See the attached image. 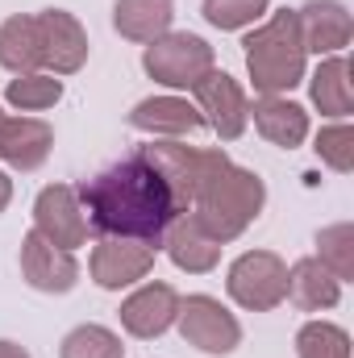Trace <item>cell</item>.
<instances>
[{
	"label": "cell",
	"mask_w": 354,
	"mask_h": 358,
	"mask_svg": "<svg viewBox=\"0 0 354 358\" xmlns=\"http://www.w3.org/2000/svg\"><path fill=\"white\" fill-rule=\"evenodd\" d=\"M76 196L92 229L138 246H159L167 229L187 213V196L179 192L176 176L150 150H138L104 167L100 176L84 179Z\"/></svg>",
	"instance_id": "cell-1"
},
{
	"label": "cell",
	"mask_w": 354,
	"mask_h": 358,
	"mask_svg": "<svg viewBox=\"0 0 354 358\" xmlns=\"http://www.w3.org/2000/svg\"><path fill=\"white\" fill-rule=\"evenodd\" d=\"M0 121H4V117H0Z\"/></svg>",
	"instance_id": "cell-30"
},
{
	"label": "cell",
	"mask_w": 354,
	"mask_h": 358,
	"mask_svg": "<svg viewBox=\"0 0 354 358\" xmlns=\"http://www.w3.org/2000/svg\"><path fill=\"white\" fill-rule=\"evenodd\" d=\"M50 142H55V134L46 121H34V117L0 121V159L21 167V171L42 167V159L50 155Z\"/></svg>",
	"instance_id": "cell-13"
},
{
	"label": "cell",
	"mask_w": 354,
	"mask_h": 358,
	"mask_svg": "<svg viewBox=\"0 0 354 358\" xmlns=\"http://www.w3.org/2000/svg\"><path fill=\"white\" fill-rule=\"evenodd\" d=\"M0 67L17 76H34L42 67V29L38 17H13L0 25Z\"/></svg>",
	"instance_id": "cell-16"
},
{
	"label": "cell",
	"mask_w": 354,
	"mask_h": 358,
	"mask_svg": "<svg viewBox=\"0 0 354 358\" xmlns=\"http://www.w3.org/2000/svg\"><path fill=\"white\" fill-rule=\"evenodd\" d=\"M167 234H171V238H167V250H171V259H176L183 271H208L217 263V255H221V242L208 238L192 217L176 221Z\"/></svg>",
	"instance_id": "cell-20"
},
{
	"label": "cell",
	"mask_w": 354,
	"mask_h": 358,
	"mask_svg": "<svg viewBox=\"0 0 354 358\" xmlns=\"http://www.w3.org/2000/svg\"><path fill=\"white\" fill-rule=\"evenodd\" d=\"M129 125L146 129V134H196L204 129V113L192 108L187 100H176V96H155V100H142L134 113H129Z\"/></svg>",
	"instance_id": "cell-15"
},
{
	"label": "cell",
	"mask_w": 354,
	"mask_h": 358,
	"mask_svg": "<svg viewBox=\"0 0 354 358\" xmlns=\"http://www.w3.org/2000/svg\"><path fill=\"white\" fill-rule=\"evenodd\" d=\"M179 313V296L167 283H146L142 292H134L121 304V325L134 338H159Z\"/></svg>",
	"instance_id": "cell-12"
},
{
	"label": "cell",
	"mask_w": 354,
	"mask_h": 358,
	"mask_svg": "<svg viewBox=\"0 0 354 358\" xmlns=\"http://www.w3.org/2000/svg\"><path fill=\"white\" fill-rule=\"evenodd\" d=\"M267 13V0H204V17L217 29H242Z\"/></svg>",
	"instance_id": "cell-25"
},
{
	"label": "cell",
	"mask_w": 354,
	"mask_h": 358,
	"mask_svg": "<svg viewBox=\"0 0 354 358\" xmlns=\"http://www.w3.org/2000/svg\"><path fill=\"white\" fill-rule=\"evenodd\" d=\"M21 271H25V279L38 287V292H67L71 283H76V259H71V250H59L55 242H46L38 229L21 242Z\"/></svg>",
	"instance_id": "cell-10"
},
{
	"label": "cell",
	"mask_w": 354,
	"mask_h": 358,
	"mask_svg": "<svg viewBox=\"0 0 354 358\" xmlns=\"http://www.w3.org/2000/svg\"><path fill=\"white\" fill-rule=\"evenodd\" d=\"M38 29H42V67H55L59 76L67 71H80L84 59H88V38L80 29V21L63 8H50L38 17Z\"/></svg>",
	"instance_id": "cell-9"
},
{
	"label": "cell",
	"mask_w": 354,
	"mask_h": 358,
	"mask_svg": "<svg viewBox=\"0 0 354 358\" xmlns=\"http://www.w3.org/2000/svg\"><path fill=\"white\" fill-rule=\"evenodd\" d=\"M113 21L134 42H159L171 25V0H117Z\"/></svg>",
	"instance_id": "cell-19"
},
{
	"label": "cell",
	"mask_w": 354,
	"mask_h": 358,
	"mask_svg": "<svg viewBox=\"0 0 354 358\" xmlns=\"http://www.w3.org/2000/svg\"><path fill=\"white\" fill-rule=\"evenodd\" d=\"M8 192H13V187H8V179L0 176V208H4V204H8Z\"/></svg>",
	"instance_id": "cell-29"
},
{
	"label": "cell",
	"mask_w": 354,
	"mask_h": 358,
	"mask_svg": "<svg viewBox=\"0 0 354 358\" xmlns=\"http://www.w3.org/2000/svg\"><path fill=\"white\" fill-rule=\"evenodd\" d=\"M346 76H351V67H346L342 55L321 63V71L313 76V100L325 117H346L351 113V80Z\"/></svg>",
	"instance_id": "cell-21"
},
{
	"label": "cell",
	"mask_w": 354,
	"mask_h": 358,
	"mask_svg": "<svg viewBox=\"0 0 354 358\" xmlns=\"http://www.w3.org/2000/svg\"><path fill=\"white\" fill-rule=\"evenodd\" d=\"M255 125H259V134H263L267 142L288 146V150L300 146L304 134H309V117H304V108L292 104V100H279V96H263V100L255 104Z\"/></svg>",
	"instance_id": "cell-17"
},
{
	"label": "cell",
	"mask_w": 354,
	"mask_h": 358,
	"mask_svg": "<svg viewBox=\"0 0 354 358\" xmlns=\"http://www.w3.org/2000/svg\"><path fill=\"white\" fill-rule=\"evenodd\" d=\"M196 100H200V108L208 113L204 121L221 134V138H238L242 129H246V117H250V108H246V96L242 88L225 76V71H208V76H200L196 84Z\"/></svg>",
	"instance_id": "cell-8"
},
{
	"label": "cell",
	"mask_w": 354,
	"mask_h": 358,
	"mask_svg": "<svg viewBox=\"0 0 354 358\" xmlns=\"http://www.w3.org/2000/svg\"><path fill=\"white\" fill-rule=\"evenodd\" d=\"M63 358H121V342L100 325H80L63 338Z\"/></svg>",
	"instance_id": "cell-23"
},
{
	"label": "cell",
	"mask_w": 354,
	"mask_h": 358,
	"mask_svg": "<svg viewBox=\"0 0 354 358\" xmlns=\"http://www.w3.org/2000/svg\"><path fill=\"white\" fill-rule=\"evenodd\" d=\"M155 263V246H138V242H117L104 238L92 250V279L100 287H125L134 279H142Z\"/></svg>",
	"instance_id": "cell-11"
},
{
	"label": "cell",
	"mask_w": 354,
	"mask_h": 358,
	"mask_svg": "<svg viewBox=\"0 0 354 358\" xmlns=\"http://www.w3.org/2000/svg\"><path fill=\"white\" fill-rule=\"evenodd\" d=\"M229 296L242 304V308H275L283 296H288V267L275 259V255H242L234 271H229Z\"/></svg>",
	"instance_id": "cell-5"
},
{
	"label": "cell",
	"mask_w": 354,
	"mask_h": 358,
	"mask_svg": "<svg viewBox=\"0 0 354 358\" xmlns=\"http://www.w3.org/2000/svg\"><path fill=\"white\" fill-rule=\"evenodd\" d=\"M246 67L263 96L296 88L304 76V38L296 13H275L263 29L246 38Z\"/></svg>",
	"instance_id": "cell-3"
},
{
	"label": "cell",
	"mask_w": 354,
	"mask_h": 358,
	"mask_svg": "<svg viewBox=\"0 0 354 358\" xmlns=\"http://www.w3.org/2000/svg\"><path fill=\"white\" fill-rule=\"evenodd\" d=\"M317 150H321V159H325L334 171H351L354 167V134H351V125H330V129H321Z\"/></svg>",
	"instance_id": "cell-27"
},
{
	"label": "cell",
	"mask_w": 354,
	"mask_h": 358,
	"mask_svg": "<svg viewBox=\"0 0 354 358\" xmlns=\"http://www.w3.org/2000/svg\"><path fill=\"white\" fill-rule=\"evenodd\" d=\"M321 246V263L334 271V279H351L354 275V255H351V225H334L317 238Z\"/></svg>",
	"instance_id": "cell-26"
},
{
	"label": "cell",
	"mask_w": 354,
	"mask_h": 358,
	"mask_svg": "<svg viewBox=\"0 0 354 358\" xmlns=\"http://www.w3.org/2000/svg\"><path fill=\"white\" fill-rule=\"evenodd\" d=\"M146 71L167 88H192L200 76L213 71V50L196 34H163L146 46Z\"/></svg>",
	"instance_id": "cell-4"
},
{
	"label": "cell",
	"mask_w": 354,
	"mask_h": 358,
	"mask_svg": "<svg viewBox=\"0 0 354 358\" xmlns=\"http://www.w3.org/2000/svg\"><path fill=\"white\" fill-rule=\"evenodd\" d=\"M171 176L187 204H196L192 221L217 238H238L263 208V179L234 167L221 150H196V146H146Z\"/></svg>",
	"instance_id": "cell-2"
},
{
	"label": "cell",
	"mask_w": 354,
	"mask_h": 358,
	"mask_svg": "<svg viewBox=\"0 0 354 358\" xmlns=\"http://www.w3.org/2000/svg\"><path fill=\"white\" fill-rule=\"evenodd\" d=\"M296 350H300V358H351V342H346V334L338 325L313 321V325L300 329Z\"/></svg>",
	"instance_id": "cell-22"
},
{
	"label": "cell",
	"mask_w": 354,
	"mask_h": 358,
	"mask_svg": "<svg viewBox=\"0 0 354 358\" xmlns=\"http://www.w3.org/2000/svg\"><path fill=\"white\" fill-rule=\"evenodd\" d=\"M300 21V38H304V50H317V55H330V50H342L351 42V13L334 0H317L309 8L296 13Z\"/></svg>",
	"instance_id": "cell-14"
},
{
	"label": "cell",
	"mask_w": 354,
	"mask_h": 358,
	"mask_svg": "<svg viewBox=\"0 0 354 358\" xmlns=\"http://www.w3.org/2000/svg\"><path fill=\"white\" fill-rule=\"evenodd\" d=\"M176 317H179L183 338H187L196 350H204V355H229V350L238 346V338H242L238 321H234L213 296H187V300L179 304Z\"/></svg>",
	"instance_id": "cell-6"
},
{
	"label": "cell",
	"mask_w": 354,
	"mask_h": 358,
	"mask_svg": "<svg viewBox=\"0 0 354 358\" xmlns=\"http://www.w3.org/2000/svg\"><path fill=\"white\" fill-rule=\"evenodd\" d=\"M342 279H334V271L325 267L321 259H304V263H296L292 275H288V296L300 304V308H309V313H317V308H330V304H338V287Z\"/></svg>",
	"instance_id": "cell-18"
},
{
	"label": "cell",
	"mask_w": 354,
	"mask_h": 358,
	"mask_svg": "<svg viewBox=\"0 0 354 358\" xmlns=\"http://www.w3.org/2000/svg\"><path fill=\"white\" fill-rule=\"evenodd\" d=\"M34 221H38V234L46 238V242H55L59 250H76V246H84V238H88V217H84V208H80V196L71 192V187H46L42 196H38V204H34Z\"/></svg>",
	"instance_id": "cell-7"
},
{
	"label": "cell",
	"mask_w": 354,
	"mask_h": 358,
	"mask_svg": "<svg viewBox=\"0 0 354 358\" xmlns=\"http://www.w3.org/2000/svg\"><path fill=\"white\" fill-rule=\"evenodd\" d=\"M59 96H63V84L50 80V76H38V71H34V76H21V80L8 84V104H17V108H25V113L50 108Z\"/></svg>",
	"instance_id": "cell-24"
},
{
	"label": "cell",
	"mask_w": 354,
	"mask_h": 358,
	"mask_svg": "<svg viewBox=\"0 0 354 358\" xmlns=\"http://www.w3.org/2000/svg\"><path fill=\"white\" fill-rule=\"evenodd\" d=\"M0 358H29L21 346H13V342H0Z\"/></svg>",
	"instance_id": "cell-28"
}]
</instances>
